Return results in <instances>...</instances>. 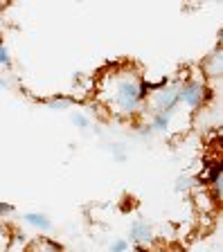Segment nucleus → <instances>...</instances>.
Masks as SVG:
<instances>
[{"label": "nucleus", "instance_id": "nucleus-6", "mask_svg": "<svg viewBox=\"0 0 223 252\" xmlns=\"http://www.w3.org/2000/svg\"><path fill=\"white\" fill-rule=\"evenodd\" d=\"M23 223H27L30 227H34L38 232H50L54 227L52 219L48 214H43V212H27V214H23Z\"/></svg>", "mask_w": 223, "mask_h": 252}, {"label": "nucleus", "instance_id": "nucleus-8", "mask_svg": "<svg viewBox=\"0 0 223 252\" xmlns=\"http://www.w3.org/2000/svg\"><path fill=\"white\" fill-rule=\"evenodd\" d=\"M45 104L50 106V108L54 110H65L72 106V97H65V94H57V97H48L45 99Z\"/></svg>", "mask_w": 223, "mask_h": 252}, {"label": "nucleus", "instance_id": "nucleus-11", "mask_svg": "<svg viewBox=\"0 0 223 252\" xmlns=\"http://www.w3.org/2000/svg\"><path fill=\"white\" fill-rule=\"evenodd\" d=\"M70 120H72V124L79 128V131H88L91 128V120L84 115V113H72L70 115Z\"/></svg>", "mask_w": 223, "mask_h": 252}, {"label": "nucleus", "instance_id": "nucleus-7", "mask_svg": "<svg viewBox=\"0 0 223 252\" xmlns=\"http://www.w3.org/2000/svg\"><path fill=\"white\" fill-rule=\"evenodd\" d=\"M221 68H223V63H221V47H217L210 57L203 61V77H212V79H219V74H221Z\"/></svg>", "mask_w": 223, "mask_h": 252}, {"label": "nucleus", "instance_id": "nucleus-15", "mask_svg": "<svg viewBox=\"0 0 223 252\" xmlns=\"http://www.w3.org/2000/svg\"><path fill=\"white\" fill-rule=\"evenodd\" d=\"M7 252H11V250H7Z\"/></svg>", "mask_w": 223, "mask_h": 252}, {"label": "nucleus", "instance_id": "nucleus-4", "mask_svg": "<svg viewBox=\"0 0 223 252\" xmlns=\"http://www.w3.org/2000/svg\"><path fill=\"white\" fill-rule=\"evenodd\" d=\"M25 252H65L61 243H57L50 236H36L25 246Z\"/></svg>", "mask_w": 223, "mask_h": 252}, {"label": "nucleus", "instance_id": "nucleus-2", "mask_svg": "<svg viewBox=\"0 0 223 252\" xmlns=\"http://www.w3.org/2000/svg\"><path fill=\"white\" fill-rule=\"evenodd\" d=\"M212 88L207 86L205 77H185L178 84V99L181 106H185L190 113H196L210 101Z\"/></svg>", "mask_w": 223, "mask_h": 252}, {"label": "nucleus", "instance_id": "nucleus-14", "mask_svg": "<svg viewBox=\"0 0 223 252\" xmlns=\"http://www.w3.org/2000/svg\"><path fill=\"white\" fill-rule=\"evenodd\" d=\"M7 86H9V84H7V79L0 77V88H7Z\"/></svg>", "mask_w": 223, "mask_h": 252}, {"label": "nucleus", "instance_id": "nucleus-9", "mask_svg": "<svg viewBox=\"0 0 223 252\" xmlns=\"http://www.w3.org/2000/svg\"><path fill=\"white\" fill-rule=\"evenodd\" d=\"M0 68H5V70L14 68V59H11L9 47H7V43L2 38H0Z\"/></svg>", "mask_w": 223, "mask_h": 252}, {"label": "nucleus", "instance_id": "nucleus-12", "mask_svg": "<svg viewBox=\"0 0 223 252\" xmlns=\"http://www.w3.org/2000/svg\"><path fill=\"white\" fill-rule=\"evenodd\" d=\"M108 252H128V239H115L108 248Z\"/></svg>", "mask_w": 223, "mask_h": 252}, {"label": "nucleus", "instance_id": "nucleus-5", "mask_svg": "<svg viewBox=\"0 0 223 252\" xmlns=\"http://www.w3.org/2000/svg\"><path fill=\"white\" fill-rule=\"evenodd\" d=\"M194 205H196L198 212H205V214H207V212H214V210H217L219 203L212 198V194H210V189H207L205 185L201 187V185L196 183V191H194Z\"/></svg>", "mask_w": 223, "mask_h": 252}, {"label": "nucleus", "instance_id": "nucleus-3", "mask_svg": "<svg viewBox=\"0 0 223 252\" xmlns=\"http://www.w3.org/2000/svg\"><path fill=\"white\" fill-rule=\"evenodd\" d=\"M128 234H131V241L135 246H142V248H151L156 241V232L154 225L149 223L147 219H135L128 227Z\"/></svg>", "mask_w": 223, "mask_h": 252}, {"label": "nucleus", "instance_id": "nucleus-13", "mask_svg": "<svg viewBox=\"0 0 223 252\" xmlns=\"http://www.w3.org/2000/svg\"><path fill=\"white\" fill-rule=\"evenodd\" d=\"M7 214H14V205L5 203V200H0V219H5Z\"/></svg>", "mask_w": 223, "mask_h": 252}, {"label": "nucleus", "instance_id": "nucleus-1", "mask_svg": "<svg viewBox=\"0 0 223 252\" xmlns=\"http://www.w3.org/2000/svg\"><path fill=\"white\" fill-rule=\"evenodd\" d=\"M149 84L142 70L133 63H115L97 74L93 84V97L108 117L115 120H135L142 113Z\"/></svg>", "mask_w": 223, "mask_h": 252}, {"label": "nucleus", "instance_id": "nucleus-10", "mask_svg": "<svg viewBox=\"0 0 223 252\" xmlns=\"http://www.w3.org/2000/svg\"><path fill=\"white\" fill-rule=\"evenodd\" d=\"M196 183H198V180L190 178V176H178V180H176L174 187H176V191H181V194H183V191H190L191 187H196Z\"/></svg>", "mask_w": 223, "mask_h": 252}]
</instances>
